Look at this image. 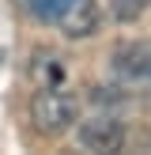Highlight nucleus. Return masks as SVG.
Returning a JSON list of instances; mask_svg holds the SVG:
<instances>
[{
	"label": "nucleus",
	"mask_w": 151,
	"mask_h": 155,
	"mask_svg": "<svg viewBox=\"0 0 151 155\" xmlns=\"http://www.w3.org/2000/svg\"><path fill=\"white\" fill-rule=\"evenodd\" d=\"M147 12V0H113V19L117 23H136Z\"/></svg>",
	"instance_id": "423d86ee"
},
{
	"label": "nucleus",
	"mask_w": 151,
	"mask_h": 155,
	"mask_svg": "<svg viewBox=\"0 0 151 155\" xmlns=\"http://www.w3.org/2000/svg\"><path fill=\"white\" fill-rule=\"evenodd\" d=\"M79 117V102L72 91H64L60 83H38V91L30 95V121L34 133L42 136H60L76 125Z\"/></svg>",
	"instance_id": "f03ea898"
},
{
	"label": "nucleus",
	"mask_w": 151,
	"mask_h": 155,
	"mask_svg": "<svg viewBox=\"0 0 151 155\" xmlns=\"http://www.w3.org/2000/svg\"><path fill=\"white\" fill-rule=\"evenodd\" d=\"M110 68H113V80L121 83L125 91L136 87H147L151 80V49H147V38H128V42H117L110 53Z\"/></svg>",
	"instance_id": "7ed1b4c3"
},
{
	"label": "nucleus",
	"mask_w": 151,
	"mask_h": 155,
	"mask_svg": "<svg viewBox=\"0 0 151 155\" xmlns=\"http://www.w3.org/2000/svg\"><path fill=\"white\" fill-rule=\"evenodd\" d=\"M76 144L91 155H113L125 148V125L113 114H95V117L79 121L76 129Z\"/></svg>",
	"instance_id": "20e7f679"
},
{
	"label": "nucleus",
	"mask_w": 151,
	"mask_h": 155,
	"mask_svg": "<svg viewBox=\"0 0 151 155\" xmlns=\"http://www.w3.org/2000/svg\"><path fill=\"white\" fill-rule=\"evenodd\" d=\"M30 76H34V83H60L64 80V64H60V57L53 49H38L34 61H30Z\"/></svg>",
	"instance_id": "39448f33"
},
{
	"label": "nucleus",
	"mask_w": 151,
	"mask_h": 155,
	"mask_svg": "<svg viewBox=\"0 0 151 155\" xmlns=\"http://www.w3.org/2000/svg\"><path fill=\"white\" fill-rule=\"evenodd\" d=\"M38 23L57 27L64 38H91L102 23L98 0H27Z\"/></svg>",
	"instance_id": "f257e3e1"
}]
</instances>
